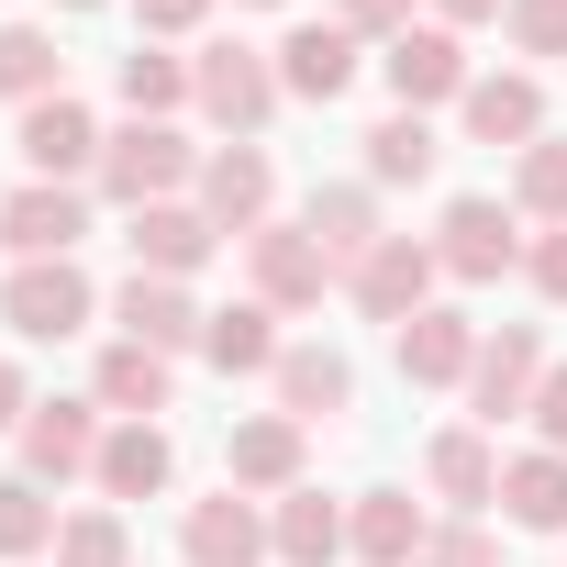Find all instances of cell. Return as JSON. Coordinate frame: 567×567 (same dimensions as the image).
<instances>
[{"instance_id":"9c48e42d","label":"cell","mask_w":567,"mask_h":567,"mask_svg":"<svg viewBox=\"0 0 567 567\" xmlns=\"http://www.w3.org/2000/svg\"><path fill=\"white\" fill-rule=\"evenodd\" d=\"M467 368H478V323H467V312H434V301H423V312L401 323V379H412V390H456Z\"/></svg>"},{"instance_id":"484cf974","label":"cell","mask_w":567,"mask_h":567,"mask_svg":"<svg viewBox=\"0 0 567 567\" xmlns=\"http://www.w3.org/2000/svg\"><path fill=\"white\" fill-rule=\"evenodd\" d=\"M0 90H12L23 112H34V101H56V90H68V56H56V34H34V23H0Z\"/></svg>"},{"instance_id":"7402d4cb","label":"cell","mask_w":567,"mask_h":567,"mask_svg":"<svg viewBox=\"0 0 567 567\" xmlns=\"http://www.w3.org/2000/svg\"><path fill=\"white\" fill-rule=\"evenodd\" d=\"M267 323H278L267 301H234V312H212V323H200V346H212V368H223V379H256V368H278V357H290V346H278Z\"/></svg>"},{"instance_id":"ac0fdd59","label":"cell","mask_w":567,"mask_h":567,"mask_svg":"<svg viewBox=\"0 0 567 567\" xmlns=\"http://www.w3.org/2000/svg\"><path fill=\"white\" fill-rule=\"evenodd\" d=\"M346 545H357L368 567H423V545H434V534H423V512H412L401 489H368V501L346 512Z\"/></svg>"},{"instance_id":"83f0119b","label":"cell","mask_w":567,"mask_h":567,"mask_svg":"<svg viewBox=\"0 0 567 567\" xmlns=\"http://www.w3.org/2000/svg\"><path fill=\"white\" fill-rule=\"evenodd\" d=\"M434 156H445V145H434V123H423V112H390V123L368 134V178H379V189L434 178Z\"/></svg>"},{"instance_id":"e575fe53","label":"cell","mask_w":567,"mask_h":567,"mask_svg":"<svg viewBox=\"0 0 567 567\" xmlns=\"http://www.w3.org/2000/svg\"><path fill=\"white\" fill-rule=\"evenodd\" d=\"M501 23H512V45H523V56H567V0H512Z\"/></svg>"},{"instance_id":"52a82bcc","label":"cell","mask_w":567,"mask_h":567,"mask_svg":"<svg viewBox=\"0 0 567 567\" xmlns=\"http://www.w3.org/2000/svg\"><path fill=\"white\" fill-rule=\"evenodd\" d=\"M390 90H401V112H423V101H467V56H456V34L445 23H412V34H390Z\"/></svg>"},{"instance_id":"30bf717a","label":"cell","mask_w":567,"mask_h":567,"mask_svg":"<svg viewBox=\"0 0 567 567\" xmlns=\"http://www.w3.org/2000/svg\"><path fill=\"white\" fill-rule=\"evenodd\" d=\"M79 467H101L90 401H34L23 412V478H79Z\"/></svg>"},{"instance_id":"f546056e","label":"cell","mask_w":567,"mask_h":567,"mask_svg":"<svg viewBox=\"0 0 567 567\" xmlns=\"http://www.w3.org/2000/svg\"><path fill=\"white\" fill-rule=\"evenodd\" d=\"M101 401L134 412V423L167 412V357H156V346H112V357H101Z\"/></svg>"},{"instance_id":"e0dca14e","label":"cell","mask_w":567,"mask_h":567,"mask_svg":"<svg viewBox=\"0 0 567 567\" xmlns=\"http://www.w3.org/2000/svg\"><path fill=\"white\" fill-rule=\"evenodd\" d=\"M523 245H512V212L501 200H456L445 212V245H434V267H456V278H501Z\"/></svg>"},{"instance_id":"4dcf8cb0","label":"cell","mask_w":567,"mask_h":567,"mask_svg":"<svg viewBox=\"0 0 567 567\" xmlns=\"http://www.w3.org/2000/svg\"><path fill=\"white\" fill-rule=\"evenodd\" d=\"M123 101H134V123H167V112L189 101V68L156 56V45H134V56H123Z\"/></svg>"},{"instance_id":"60d3db41","label":"cell","mask_w":567,"mask_h":567,"mask_svg":"<svg viewBox=\"0 0 567 567\" xmlns=\"http://www.w3.org/2000/svg\"><path fill=\"white\" fill-rule=\"evenodd\" d=\"M0 423H23V368L0 357Z\"/></svg>"},{"instance_id":"2e32d148","label":"cell","mask_w":567,"mask_h":567,"mask_svg":"<svg viewBox=\"0 0 567 567\" xmlns=\"http://www.w3.org/2000/svg\"><path fill=\"white\" fill-rule=\"evenodd\" d=\"M267 189H278V178H267V156H256V145H223V156H200V212H212V223L256 234V223H267Z\"/></svg>"},{"instance_id":"5bb4252c","label":"cell","mask_w":567,"mask_h":567,"mask_svg":"<svg viewBox=\"0 0 567 567\" xmlns=\"http://www.w3.org/2000/svg\"><path fill=\"white\" fill-rule=\"evenodd\" d=\"M112 312H123V346H156V357H167V346H189V334L212 323V312H189L178 278H145V267L123 278V301H112Z\"/></svg>"},{"instance_id":"4fadbf2b","label":"cell","mask_w":567,"mask_h":567,"mask_svg":"<svg viewBox=\"0 0 567 567\" xmlns=\"http://www.w3.org/2000/svg\"><path fill=\"white\" fill-rule=\"evenodd\" d=\"M423 290H434V245H412V234H390V245L357 267V301H368L379 323H412V312H423Z\"/></svg>"},{"instance_id":"9a60e30c","label":"cell","mask_w":567,"mask_h":567,"mask_svg":"<svg viewBox=\"0 0 567 567\" xmlns=\"http://www.w3.org/2000/svg\"><path fill=\"white\" fill-rule=\"evenodd\" d=\"M357 79V34L346 23H301L290 45H278V90H301V101H346Z\"/></svg>"},{"instance_id":"4316f807","label":"cell","mask_w":567,"mask_h":567,"mask_svg":"<svg viewBox=\"0 0 567 567\" xmlns=\"http://www.w3.org/2000/svg\"><path fill=\"white\" fill-rule=\"evenodd\" d=\"M501 501H512V523L567 534V456H512L501 467Z\"/></svg>"},{"instance_id":"d6986e66","label":"cell","mask_w":567,"mask_h":567,"mask_svg":"<svg viewBox=\"0 0 567 567\" xmlns=\"http://www.w3.org/2000/svg\"><path fill=\"white\" fill-rule=\"evenodd\" d=\"M267 379H278V401H290V423H323V412H346V401H357V368H346L334 346H290Z\"/></svg>"},{"instance_id":"7c38bea8","label":"cell","mask_w":567,"mask_h":567,"mask_svg":"<svg viewBox=\"0 0 567 567\" xmlns=\"http://www.w3.org/2000/svg\"><path fill=\"white\" fill-rule=\"evenodd\" d=\"M212 245H223V223H212V212H178V200L134 212V267H145V278H189Z\"/></svg>"},{"instance_id":"f1b7e54d","label":"cell","mask_w":567,"mask_h":567,"mask_svg":"<svg viewBox=\"0 0 567 567\" xmlns=\"http://www.w3.org/2000/svg\"><path fill=\"white\" fill-rule=\"evenodd\" d=\"M423 467H434V489H445L456 512H478V501H501V456H489L478 434H434V456H423Z\"/></svg>"},{"instance_id":"ba28073f","label":"cell","mask_w":567,"mask_h":567,"mask_svg":"<svg viewBox=\"0 0 567 567\" xmlns=\"http://www.w3.org/2000/svg\"><path fill=\"white\" fill-rule=\"evenodd\" d=\"M101 145H112V134H101L68 90L23 112V167H34V178H79V167H101Z\"/></svg>"},{"instance_id":"f35d334b","label":"cell","mask_w":567,"mask_h":567,"mask_svg":"<svg viewBox=\"0 0 567 567\" xmlns=\"http://www.w3.org/2000/svg\"><path fill=\"white\" fill-rule=\"evenodd\" d=\"M534 290H545V301H567V223L534 245Z\"/></svg>"},{"instance_id":"ffe728a7","label":"cell","mask_w":567,"mask_h":567,"mask_svg":"<svg viewBox=\"0 0 567 567\" xmlns=\"http://www.w3.org/2000/svg\"><path fill=\"white\" fill-rule=\"evenodd\" d=\"M467 134L478 145H534L545 134V90L534 79H467Z\"/></svg>"},{"instance_id":"603a6c76","label":"cell","mask_w":567,"mask_h":567,"mask_svg":"<svg viewBox=\"0 0 567 567\" xmlns=\"http://www.w3.org/2000/svg\"><path fill=\"white\" fill-rule=\"evenodd\" d=\"M267 534H278V556H290V567H334V556H346V512H334L323 489H290Z\"/></svg>"},{"instance_id":"8992f818","label":"cell","mask_w":567,"mask_h":567,"mask_svg":"<svg viewBox=\"0 0 567 567\" xmlns=\"http://www.w3.org/2000/svg\"><path fill=\"white\" fill-rule=\"evenodd\" d=\"M245 256H256V290H267V312H301V301H323V278H334V256H323L312 234H290V223H256V234H245Z\"/></svg>"},{"instance_id":"836d02e7","label":"cell","mask_w":567,"mask_h":567,"mask_svg":"<svg viewBox=\"0 0 567 567\" xmlns=\"http://www.w3.org/2000/svg\"><path fill=\"white\" fill-rule=\"evenodd\" d=\"M56 567H123V523H112V512L56 523Z\"/></svg>"},{"instance_id":"7bdbcfd3","label":"cell","mask_w":567,"mask_h":567,"mask_svg":"<svg viewBox=\"0 0 567 567\" xmlns=\"http://www.w3.org/2000/svg\"><path fill=\"white\" fill-rule=\"evenodd\" d=\"M68 12H101V0H68Z\"/></svg>"},{"instance_id":"7a4b0ae2","label":"cell","mask_w":567,"mask_h":567,"mask_svg":"<svg viewBox=\"0 0 567 567\" xmlns=\"http://www.w3.org/2000/svg\"><path fill=\"white\" fill-rule=\"evenodd\" d=\"M534 390H545V346H534V323H501V334H478V368H467V401H478V423H512V412H534Z\"/></svg>"},{"instance_id":"1f68e13d","label":"cell","mask_w":567,"mask_h":567,"mask_svg":"<svg viewBox=\"0 0 567 567\" xmlns=\"http://www.w3.org/2000/svg\"><path fill=\"white\" fill-rule=\"evenodd\" d=\"M34 545H56V501H45V478H0V556H34Z\"/></svg>"},{"instance_id":"8fae6325","label":"cell","mask_w":567,"mask_h":567,"mask_svg":"<svg viewBox=\"0 0 567 567\" xmlns=\"http://www.w3.org/2000/svg\"><path fill=\"white\" fill-rule=\"evenodd\" d=\"M178 545H189V567H256V556H267L278 534L256 523V501H234V489H223V501H189Z\"/></svg>"},{"instance_id":"5b68a950","label":"cell","mask_w":567,"mask_h":567,"mask_svg":"<svg viewBox=\"0 0 567 567\" xmlns=\"http://www.w3.org/2000/svg\"><path fill=\"white\" fill-rule=\"evenodd\" d=\"M189 90H200V112H212V123H234V145L278 112V79H267V56H256V45H212V56L189 68Z\"/></svg>"},{"instance_id":"cb8c5ba5","label":"cell","mask_w":567,"mask_h":567,"mask_svg":"<svg viewBox=\"0 0 567 567\" xmlns=\"http://www.w3.org/2000/svg\"><path fill=\"white\" fill-rule=\"evenodd\" d=\"M167 467H178V456H167V434H156V423H123V434H101V489H112V501H145V489H167Z\"/></svg>"},{"instance_id":"d590c367","label":"cell","mask_w":567,"mask_h":567,"mask_svg":"<svg viewBox=\"0 0 567 567\" xmlns=\"http://www.w3.org/2000/svg\"><path fill=\"white\" fill-rule=\"evenodd\" d=\"M423 567H501V545L456 523V534H434V545H423Z\"/></svg>"},{"instance_id":"d6a6232c","label":"cell","mask_w":567,"mask_h":567,"mask_svg":"<svg viewBox=\"0 0 567 567\" xmlns=\"http://www.w3.org/2000/svg\"><path fill=\"white\" fill-rule=\"evenodd\" d=\"M523 212L567 223V145H556V134H534V145H523Z\"/></svg>"},{"instance_id":"ab89813d","label":"cell","mask_w":567,"mask_h":567,"mask_svg":"<svg viewBox=\"0 0 567 567\" xmlns=\"http://www.w3.org/2000/svg\"><path fill=\"white\" fill-rule=\"evenodd\" d=\"M134 12H145V34H189V23L212 12V0H134Z\"/></svg>"},{"instance_id":"b9f144b4","label":"cell","mask_w":567,"mask_h":567,"mask_svg":"<svg viewBox=\"0 0 567 567\" xmlns=\"http://www.w3.org/2000/svg\"><path fill=\"white\" fill-rule=\"evenodd\" d=\"M434 12H445V23H489V12H501V0H434Z\"/></svg>"},{"instance_id":"3957f363","label":"cell","mask_w":567,"mask_h":567,"mask_svg":"<svg viewBox=\"0 0 567 567\" xmlns=\"http://www.w3.org/2000/svg\"><path fill=\"white\" fill-rule=\"evenodd\" d=\"M0 312H12V334H34V346L79 334V323H90V278H79V256H34L12 290H0Z\"/></svg>"},{"instance_id":"d4e9b609","label":"cell","mask_w":567,"mask_h":567,"mask_svg":"<svg viewBox=\"0 0 567 567\" xmlns=\"http://www.w3.org/2000/svg\"><path fill=\"white\" fill-rule=\"evenodd\" d=\"M234 478H245V489H290V478H301V423H290V412L234 423Z\"/></svg>"},{"instance_id":"277c9868","label":"cell","mask_w":567,"mask_h":567,"mask_svg":"<svg viewBox=\"0 0 567 567\" xmlns=\"http://www.w3.org/2000/svg\"><path fill=\"white\" fill-rule=\"evenodd\" d=\"M79 234H90V200L68 178H23L12 200H0V245H23V267L34 256H79Z\"/></svg>"},{"instance_id":"6da1fadb","label":"cell","mask_w":567,"mask_h":567,"mask_svg":"<svg viewBox=\"0 0 567 567\" xmlns=\"http://www.w3.org/2000/svg\"><path fill=\"white\" fill-rule=\"evenodd\" d=\"M178 178H189V134H178V123H123V134L101 145V189H112L123 212H156Z\"/></svg>"},{"instance_id":"44dd1931","label":"cell","mask_w":567,"mask_h":567,"mask_svg":"<svg viewBox=\"0 0 567 567\" xmlns=\"http://www.w3.org/2000/svg\"><path fill=\"white\" fill-rule=\"evenodd\" d=\"M301 234H312V245H323L334 267H368V256L390 245V234H379V200H368V189H312V223H301Z\"/></svg>"},{"instance_id":"8d00e7d4","label":"cell","mask_w":567,"mask_h":567,"mask_svg":"<svg viewBox=\"0 0 567 567\" xmlns=\"http://www.w3.org/2000/svg\"><path fill=\"white\" fill-rule=\"evenodd\" d=\"M534 423H545V456H567V368H545V390H534Z\"/></svg>"},{"instance_id":"74e56055","label":"cell","mask_w":567,"mask_h":567,"mask_svg":"<svg viewBox=\"0 0 567 567\" xmlns=\"http://www.w3.org/2000/svg\"><path fill=\"white\" fill-rule=\"evenodd\" d=\"M346 34H412V0H346Z\"/></svg>"}]
</instances>
